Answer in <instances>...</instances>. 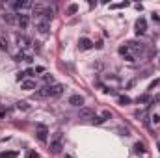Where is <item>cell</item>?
<instances>
[{"mask_svg": "<svg viewBox=\"0 0 160 158\" xmlns=\"http://www.w3.org/2000/svg\"><path fill=\"white\" fill-rule=\"evenodd\" d=\"M61 149H63V145H61V134H58V136L50 141V152L52 154H60Z\"/></svg>", "mask_w": 160, "mask_h": 158, "instance_id": "6da1fadb", "label": "cell"}, {"mask_svg": "<svg viewBox=\"0 0 160 158\" xmlns=\"http://www.w3.org/2000/svg\"><path fill=\"white\" fill-rule=\"evenodd\" d=\"M35 128H37V130H35V136H37V140H39V141H47V134H49V128L45 127V125H37Z\"/></svg>", "mask_w": 160, "mask_h": 158, "instance_id": "7a4b0ae2", "label": "cell"}, {"mask_svg": "<svg viewBox=\"0 0 160 158\" xmlns=\"http://www.w3.org/2000/svg\"><path fill=\"white\" fill-rule=\"evenodd\" d=\"M78 116H80V119H95V112L91 108H80Z\"/></svg>", "mask_w": 160, "mask_h": 158, "instance_id": "3957f363", "label": "cell"}, {"mask_svg": "<svg viewBox=\"0 0 160 158\" xmlns=\"http://www.w3.org/2000/svg\"><path fill=\"white\" fill-rule=\"evenodd\" d=\"M91 47H93V41L87 39V37H80L78 39V49L80 50H89Z\"/></svg>", "mask_w": 160, "mask_h": 158, "instance_id": "277c9868", "label": "cell"}, {"mask_svg": "<svg viewBox=\"0 0 160 158\" xmlns=\"http://www.w3.org/2000/svg\"><path fill=\"white\" fill-rule=\"evenodd\" d=\"M147 32V22H145V19H138L136 20V34H145Z\"/></svg>", "mask_w": 160, "mask_h": 158, "instance_id": "5b68a950", "label": "cell"}, {"mask_svg": "<svg viewBox=\"0 0 160 158\" xmlns=\"http://www.w3.org/2000/svg\"><path fill=\"white\" fill-rule=\"evenodd\" d=\"M13 8H15L17 11L30 9V8H32V2H30V0H20V2H15V4H13Z\"/></svg>", "mask_w": 160, "mask_h": 158, "instance_id": "8992f818", "label": "cell"}, {"mask_svg": "<svg viewBox=\"0 0 160 158\" xmlns=\"http://www.w3.org/2000/svg\"><path fill=\"white\" fill-rule=\"evenodd\" d=\"M61 93H63V86H61V84L50 86V97H60Z\"/></svg>", "mask_w": 160, "mask_h": 158, "instance_id": "52a82bcc", "label": "cell"}, {"mask_svg": "<svg viewBox=\"0 0 160 158\" xmlns=\"http://www.w3.org/2000/svg\"><path fill=\"white\" fill-rule=\"evenodd\" d=\"M20 87H22V89H26V91L37 89V87H35V80H22V82H20Z\"/></svg>", "mask_w": 160, "mask_h": 158, "instance_id": "ba28073f", "label": "cell"}, {"mask_svg": "<svg viewBox=\"0 0 160 158\" xmlns=\"http://www.w3.org/2000/svg\"><path fill=\"white\" fill-rule=\"evenodd\" d=\"M69 104H73V106H82V104H84V97H82V95H71V97H69Z\"/></svg>", "mask_w": 160, "mask_h": 158, "instance_id": "9c48e42d", "label": "cell"}, {"mask_svg": "<svg viewBox=\"0 0 160 158\" xmlns=\"http://www.w3.org/2000/svg\"><path fill=\"white\" fill-rule=\"evenodd\" d=\"M17 24L20 26V28H26L28 26V15H17Z\"/></svg>", "mask_w": 160, "mask_h": 158, "instance_id": "30bf717a", "label": "cell"}, {"mask_svg": "<svg viewBox=\"0 0 160 158\" xmlns=\"http://www.w3.org/2000/svg\"><path fill=\"white\" fill-rule=\"evenodd\" d=\"M41 17H43L45 20H47V22H49V20H52V17H54V9H52V8H45V11H43V15H41Z\"/></svg>", "mask_w": 160, "mask_h": 158, "instance_id": "8fae6325", "label": "cell"}, {"mask_svg": "<svg viewBox=\"0 0 160 158\" xmlns=\"http://www.w3.org/2000/svg\"><path fill=\"white\" fill-rule=\"evenodd\" d=\"M37 97H50V86H45L37 89Z\"/></svg>", "mask_w": 160, "mask_h": 158, "instance_id": "7c38bea8", "label": "cell"}, {"mask_svg": "<svg viewBox=\"0 0 160 158\" xmlns=\"http://www.w3.org/2000/svg\"><path fill=\"white\" fill-rule=\"evenodd\" d=\"M17 45H19V49H26L28 47V39L24 35H17Z\"/></svg>", "mask_w": 160, "mask_h": 158, "instance_id": "4fadbf2b", "label": "cell"}, {"mask_svg": "<svg viewBox=\"0 0 160 158\" xmlns=\"http://www.w3.org/2000/svg\"><path fill=\"white\" fill-rule=\"evenodd\" d=\"M43 11H45V6H43V4H35V6H32V13L37 15V17H41Z\"/></svg>", "mask_w": 160, "mask_h": 158, "instance_id": "5bb4252c", "label": "cell"}, {"mask_svg": "<svg viewBox=\"0 0 160 158\" xmlns=\"http://www.w3.org/2000/svg\"><path fill=\"white\" fill-rule=\"evenodd\" d=\"M37 30H39V34H47L49 32V22L47 20H41L39 24H37Z\"/></svg>", "mask_w": 160, "mask_h": 158, "instance_id": "9a60e30c", "label": "cell"}, {"mask_svg": "<svg viewBox=\"0 0 160 158\" xmlns=\"http://www.w3.org/2000/svg\"><path fill=\"white\" fill-rule=\"evenodd\" d=\"M4 20L9 22V24H13V22H17V15H13V13H6V15H4Z\"/></svg>", "mask_w": 160, "mask_h": 158, "instance_id": "2e32d148", "label": "cell"}, {"mask_svg": "<svg viewBox=\"0 0 160 158\" xmlns=\"http://www.w3.org/2000/svg\"><path fill=\"white\" fill-rule=\"evenodd\" d=\"M117 101H119V104H130V102H132V99H130V97H127V95H119V97H117Z\"/></svg>", "mask_w": 160, "mask_h": 158, "instance_id": "e0dca14e", "label": "cell"}, {"mask_svg": "<svg viewBox=\"0 0 160 158\" xmlns=\"http://www.w3.org/2000/svg\"><path fill=\"white\" fill-rule=\"evenodd\" d=\"M15 156H17V152H15V151H6V152L0 154V158H15Z\"/></svg>", "mask_w": 160, "mask_h": 158, "instance_id": "ac0fdd59", "label": "cell"}, {"mask_svg": "<svg viewBox=\"0 0 160 158\" xmlns=\"http://www.w3.org/2000/svg\"><path fill=\"white\" fill-rule=\"evenodd\" d=\"M24 158H39V154H37L34 149H28V151H26V154H24Z\"/></svg>", "mask_w": 160, "mask_h": 158, "instance_id": "d6986e66", "label": "cell"}, {"mask_svg": "<svg viewBox=\"0 0 160 158\" xmlns=\"http://www.w3.org/2000/svg\"><path fill=\"white\" fill-rule=\"evenodd\" d=\"M17 108L19 110H30V104L24 102V101H20V102H17Z\"/></svg>", "mask_w": 160, "mask_h": 158, "instance_id": "ffe728a7", "label": "cell"}, {"mask_svg": "<svg viewBox=\"0 0 160 158\" xmlns=\"http://www.w3.org/2000/svg\"><path fill=\"white\" fill-rule=\"evenodd\" d=\"M134 151H136V152H145L143 143H140V141H138V143H134Z\"/></svg>", "mask_w": 160, "mask_h": 158, "instance_id": "44dd1931", "label": "cell"}, {"mask_svg": "<svg viewBox=\"0 0 160 158\" xmlns=\"http://www.w3.org/2000/svg\"><path fill=\"white\" fill-rule=\"evenodd\" d=\"M76 11H78V6H76V4H71L69 8H67V13H71V15L76 13Z\"/></svg>", "mask_w": 160, "mask_h": 158, "instance_id": "7402d4cb", "label": "cell"}, {"mask_svg": "<svg viewBox=\"0 0 160 158\" xmlns=\"http://www.w3.org/2000/svg\"><path fill=\"white\" fill-rule=\"evenodd\" d=\"M93 121H95L97 125H101V123H104V121H106V117H104V116H101V117H95Z\"/></svg>", "mask_w": 160, "mask_h": 158, "instance_id": "603a6c76", "label": "cell"}, {"mask_svg": "<svg viewBox=\"0 0 160 158\" xmlns=\"http://www.w3.org/2000/svg\"><path fill=\"white\" fill-rule=\"evenodd\" d=\"M43 78H45V82H47V84H49V82H50V84L54 82V78H52V75H45Z\"/></svg>", "mask_w": 160, "mask_h": 158, "instance_id": "cb8c5ba5", "label": "cell"}, {"mask_svg": "<svg viewBox=\"0 0 160 158\" xmlns=\"http://www.w3.org/2000/svg\"><path fill=\"white\" fill-rule=\"evenodd\" d=\"M149 101V95H142V97H138V102H147Z\"/></svg>", "mask_w": 160, "mask_h": 158, "instance_id": "d4e9b609", "label": "cell"}, {"mask_svg": "<svg viewBox=\"0 0 160 158\" xmlns=\"http://www.w3.org/2000/svg\"><path fill=\"white\" fill-rule=\"evenodd\" d=\"M158 84H160V82H158V80H154V82H151V86H149V89H154V87H156V86H158Z\"/></svg>", "mask_w": 160, "mask_h": 158, "instance_id": "484cf974", "label": "cell"}, {"mask_svg": "<svg viewBox=\"0 0 160 158\" xmlns=\"http://www.w3.org/2000/svg\"><path fill=\"white\" fill-rule=\"evenodd\" d=\"M158 121H160V117H158V116H153V123H154V125H156V123H158Z\"/></svg>", "mask_w": 160, "mask_h": 158, "instance_id": "4316f807", "label": "cell"}, {"mask_svg": "<svg viewBox=\"0 0 160 158\" xmlns=\"http://www.w3.org/2000/svg\"><path fill=\"white\" fill-rule=\"evenodd\" d=\"M0 41H2V39H0Z\"/></svg>", "mask_w": 160, "mask_h": 158, "instance_id": "83f0119b", "label": "cell"}, {"mask_svg": "<svg viewBox=\"0 0 160 158\" xmlns=\"http://www.w3.org/2000/svg\"><path fill=\"white\" fill-rule=\"evenodd\" d=\"M158 63H160V61H158Z\"/></svg>", "mask_w": 160, "mask_h": 158, "instance_id": "f1b7e54d", "label": "cell"}]
</instances>
